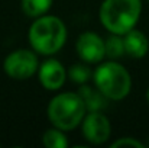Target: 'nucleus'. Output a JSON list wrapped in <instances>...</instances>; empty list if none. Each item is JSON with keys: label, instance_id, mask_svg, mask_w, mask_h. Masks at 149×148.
<instances>
[{"label": "nucleus", "instance_id": "obj_1", "mask_svg": "<svg viewBox=\"0 0 149 148\" xmlns=\"http://www.w3.org/2000/svg\"><path fill=\"white\" fill-rule=\"evenodd\" d=\"M67 36L68 32L64 20L49 13L33 19L28 31L31 48L36 54L47 57L61 51L67 42Z\"/></svg>", "mask_w": 149, "mask_h": 148}, {"label": "nucleus", "instance_id": "obj_2", "mask_svg": "<svg viewBox=\"0 0 149 148\" xmlns=\"http://www.w3.org/2000/svg\"><path fill=\"white\" fill-rule=\"evenodd\" d=\"M142 15V0H103L99 9L100 23L106 31L125 35L133 29Z\"/></svg>", "mask_w": 149, "mask_h": 148}, {"label": "nucleus", "instance_id": "obj_3", "mask_svg": "<svg viewBox=\"0 0 149 148\" xmlns=\"http://www.w3.org/2000/svg\"><path fill=\"white\" fill-rule=\"evenodd\" d=\"M94 86L113 102L127 97L132 90V76L117 60L101 61L93 71Z\"/></svg>", "mask_w": 149, "mask_h": 148}, {"label": "nucleus", "instance_id": "obj_4", "mask_svg": "<svg viewBox=\"0 0 149 148\" xmlns=\"http://www.w3.org/2000/svg\"><path fill=\"white\" fill-rule=\"evenodd\" d=\"M87 113L86 105L78 92H62L51 99L47 116L51 125L65 132L78 128Z\"/></svg>", "mask_w": 149, "mask_h": 148}, {"label": "nucleus", "instance_id": "obj_5", "mask_svg": "<svg viewBox=\"0 0 149 148\" xmlns=\"http://www.w3.org/2000/svg\"><path fill=\"white\" fill-rule=\"evenodd\" d=\"M39 60L33 49L19 48L9 52L3 61V70L13 80H28L38 73Z\"/></svg>", "mask_w": 149, "mask_h": 148}, {"label": "nucleus", "instance_id": "obj_6", "mask_svg": "<svg viewBox=\"0 0 149 148\" xmlns=\"http://www.w3.org/2000/svg\"><path fill=\"white\" fill-rule=\"evenodd\" d=\"M80 126L84 140L91 145H101L110 140L111 125L103 112H87Z\"/></svg>", "mask_w": 149, "mask_h": 148}, {"label": "nucleus", "instance_id": "obj_7", "mask_svg": "<svg viewBox=\"0 0 149 148\" xmlns=\"http://www.w3.org/2000/svg\"><path fill=\"white\" fill-rule=\"evenodd\" d=\"M75 52L78 58L87 64H99L106 58V44L99 34L86 31L75 41Z\"/></svg>", "mask_w": 149, "mask_h": 148}, {"label": "nucleus", "instance_id": "obj_8", "mask_svg": "<svg viewBox=\"0 0 149 148\" xmlns=\"http://www.w3.org/2000/svg\"><path fill=\"white\" fill-rule=\"evenodd\" d=\"M36 74L41 86L49 92L59 90L64 86L65 80L68 79L67 68L56 58H48L44 62H41Z\"/></svg>", "mask_w": 149, "mask_h": 148}, {"label": "nucleus", "instance_id": "obj_9", "mask_svg": "<svg viewBox=\"0 0 149 148\" xmlns=\"http://www.w3.org/2000/svg\"><path fill=\"white\" fill-rule=\"evenodd\" d=\"M123 42H125L126 55H129L130 58H135V60L143 58L149 51L148 36L136 28L130 29L129 32H126L123 35Z\"/></svg>", "mask_w": 149, "mask_h": 148}, {"label": "nucleus", "instance_id": "obj_10", "mask_svg": "<svg viewBox=\"0 0 149 148\" xmlns=\"http://www.w3.org/2000/svg\"><path fill=\"white\" fill-rule=\"evenodd\" d=\"M78 95L83 99L87 112H103L107 107L109 99L96 86H90L88 83L81 84L78 87Z\"/></svg>", "mask_w": 149, "mask_h": 148}, {"label": "nucleus", "instance_id": "obj_11", "mask_svg": "<svg viewBox=\"0 0 149 148\" xmlns=\"http://www.w3.org/2000/svg\"><path fill=\"white\" fill-rule=\"evenodd\" d=\"M52 3L54 0H20V9L28 18L36 19L49 12Z\"/></svg>", "mask_w": 149, "mask_h": 148}, {"label": "nucleus", "instance_id": "obj_12", "mask_svg": "<svg viewBox=\"0 0 149 148\" xmlns=\"http://www.w3.org/2000/svg\"><path fill=\"white\" fill-rule=\"evenodd\" d=\"M67 74H68V79H70L72 83L78 84V86L86 84V83H88L90 80H93V70H91V68L88 67V64L84 62V61L72 64V65L67 70Z\"/></svg>", "mask_w": 149, "mask_h": 148}, {"label": "nucleus", "instance_id": "obj_13", "mask_svg": "<svg viewBox=\"0 0 149 148\" xmlns=\"http://www.w3.org/2000/svg\"><path fill=\"white\" fill-rule=\"evenodd\" d=\"M42 144L47 148H67L70 142H68V138L65 135V131L52 126L44 132Z\"/></svg>", "mask_w": 149, "mask_h": 148}, {"label": "nucleus", "instance_id": "obj_14", "mask_svg": "<svg viewBox=\"0 0 149 148\" xmlns=\"http://www.w3.org/2000/svg\"><path fill=\"white\" fill-rule=\"evenodd\" d=\"M104 44H106V58L107 60H119L126 54L123 35L110 34L104 39Z\"/></svg>", "mask_w": 149, "mask_h": 148}, {"label": "nucleus", "instance_id": "obj_15", "mask_svg": "<svg viewBox=\"0 0 149 148\" xmlns=\"http://www.w3.org/2000/svg\"><path fill=\"white\" fill-rule=\"evenodd\" d=\"M111 148H120V147H135V148H143L145 144L141 142L139 140L133 138V137H122L119 140H116L114 142L110 144Z\"/></svg>", "mask_w": 149, "mask_h": 148}, {"label": "nucleus", "instance_id": "obj_16", "mask_svg": "<svg viewBox=\"0 0 149 148\" xmlns=\"http://www.w3.org/2000/svg\"><path fill=\"white\" fill-rule=\"evenodd\" d=\"M145 97H146V102H148V105H149V87H148V90H146V95H145Z\"/></svg>", "mask_w": 149, "mask_h": 148}]
</instances>
